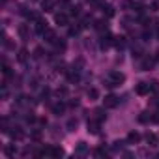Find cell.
Listing matches in <instances>:
<instances>
[{
    "label": "cell",
    "mask_w": 159,
    "mask_h": 159,
    "mask_svg": "<svg viewBox=\"0 0 159 159\" xmlns=\"http://www.w3.org/2000/svg\"><path fill=\"white\" fill-rule=\"evenodd\" d=\"M26 58H28V51H26V49H21L19 54H17V60H19V62H26Z\"/></svg>",
    "instance_id": "cell-20"
},
{
    "label": "cell",
    "mask_w": 159,
    "mask_h": 159,
    "mask_svg": "<svg viewBox=\"0 0 159 159\" xmlns=\"http://www.w3.org/2000/svg\"><path fill=\"white\" fill-rule=\"evenodd\" d=\"M77 125H79L77 118H69L67 120V131H77Z\"/></svg>",
    "instance_id": "cell-18"
},
{
    "label": "cell",
    "mask_w": 159,
    "mask_h": 159,
    "mask_svg": "<svg viewBox=\"0 0 159 159\" xmlns=\"http://www.w3.org/2000/svg\"><path fill=\"white\" fill-rule=\"evenodd\" d=\"M122 83H125V75L120 73V71H111L109 81H107V86H109V88H116V86H120Z\"/></svg>",
    "instance_id": "cell-1"
},
{
    "label": "cell",
    "mask_w": 159,
    "mask_h": 159,
    "mask_svg": "<svg viewBox=\"0 0 159 159\" xmlns=\"http://www.w3.org/2000/svg\"><path fill=\"white\" fill-rule=\"evenodd\" d=\"M69 13H71L73 17H77L79 13H81V8H77V6H75V8H71V11H69Z\"/></svg>",
    "instance_id": "cell-30"
},
{
    "label": "cell",
    "mask_w": 159,
    "mask_h": 159,
    "mask_svg": "<svg viewBox=\"0 0 159 159\" xmlns=\"http://www.w3.org/2000/svg\"><path fill=\"white\" fill-rule=\"evenodd\" d=\"M8 135L13 139V140H23L25 139V131L19 127V125H15V127H11V131H8Z\"/></svg>",
    "instance_id": "cell-3"
},
{
    "label": "cell",
    "mask_w": 159,
    "mask_h": 159,
    "mask_svg": "<svg viewBox=\"0 0 159 159\" xmlns=\"http://www.w3.org/2000/svg\"><path fill=\"white\" fill-rule=\"evenodd\" d=\"M4 152H6V155H8V157H13V155L17 153V148H15V146H6V148H4Z\"/></svg>",
    "instance_id": "cell-22"
},
{
    "label": "cell",
    "mask_w": 159,
    "mask_h": 159,
    "mask_svg": "<svg viewBox=\"0 0 159 159\" xmlns=\"http://www.w3.org/2000/svg\"><path fill=\"white\" fill-rule=\"evenodd\" d=\"M41 36L45 38V41H47V43H54V41L58 39V38H56V34H54V30H51V28H49V30H45Z\"/></svg>",
    "instance_id": "cell-8"
},
{
    "label": "cell",
    "mask_w": 159,
    "mask_h": 159,
    "mask_svg": "<svg viewBox=\"0 0 159 159\" xmlns=\"http://www.w3.org/2000/svg\"><path fill=\"white\" fill-rule=\"evenodd\" d=\"M96 155H98V157H105V155H107V152H105L103 148H98V150H96Z\"/></svg>",
    "instance_id": "cell-29"
},
{
    "label": "cell",
    "mask_w": 159,
    "mask_h": 159,
    "mask_svg": "<svg viewBox=\"0 0 159 159\" xmlns=\"http://www.w3.org/2000/svg\"><path fill=\"white\" fill-rule=\"evenodd\" d=\"M2 73H4L6 77H10V75H11V67H10L8 64H4V66H2Z\"/></svg>",
    "instance_id": "cell-26"
},
{
    "label": "cell",
    "mask_w": 159,
    "mask_h": 159,
    "mask_svg": "<svg viewBox=\"0 0 159 159\" xmlns=\"http://www.w3.org/2000/svg\"><path fill=\"white\" fill-rule=\"evenodd\" d=\"M155 60H159V49L155 51Z\"/></svg>",
    "instance_id": "cell-38"
},
{
    "label": "cell",
    "mask_w": 159,
    "mask_h": 159,
    "mask_svg": "<svg viewBox=\"0 0 159 159\" xmlns=\"http://www.w3.org/2000/svg\"><path fill=\"white\" fill-rule=\"evenodd\" d=\"M118 103H120V99L116 98V96H105V99H103V107L105 109H114V107H118Z\"/></svg>",
    "instance_id": "cell-2"
},
{
    "label": "cell",
    "mask_w": 159,
    "mask_h": 159,
    "mask_svg": "<svg viewBox=\"0 0 159 159\" xmlns=\"http://www.w3.org/2000/svg\"><path fill=\"white\" fill-rule=\"evenodd\" d=\"M49 155H52V157H62V155H64V150H62L60 146H49Z\"/></svg>",
    "instance_id": "cell-10"
},
{
    "label": "cell",
    "mask_w": 159,
    "mask_h": 159,
    "mask_svg": "<svg viewBox=\"0 0 159 159\" xmlns=\"http://www.w3.org/2000/svg\"><path fill=\"white\" fill-rule=\"evenodd\" d=\"M54 23H56L58 26H67V25H69L67 13H56V15H54Z\"/></svg>",
    "instance_id": "cell-4"
},
{
    "label": "cell",
    "mask_w": 159,
    "mask_h": 159,
    "mask_svg": "<svg viewBox=\"0 0 159 159\" xmlns=\"http://www.w3.org/2000/svg\"><path fill=\"white\" fill-rule=\"evenodd\" d=\"M99 127H101V120H88V133L98 135Z\"/></svg>",
    "instance_id": "cell-5"
},
{
    "label": "cell",
    "mask_w": 159,
    "mask_h": 159,
    "mask_svg": "<svg viewBox=\"0 0 159 159\" xmlns=\"http://www.w3.org/2000/svg\"><path fill=\"white\" fill-rule=\"evenodd\" d=\"M135 92H137L139 96H148V94H150V84H148V83H139L137 88H135Z\"/></svg>",
    "instance_id": "cell-6"
},
{
    "label": "cell",
    "mask_w": 159,
    "mask_h": 159,
    "mask_svg": "<svg viewBox=\"0 0 159 159\" xmlns=\"http://www.w3.org/2000/svg\"><path fill=\"white\" fill-rule=\"evenodd\" d=\"M139 122H140V124H148V122H152V114H148V112H142V114L139 116Z\"/></svg>",
    "instance_id": "cell-21"
},
{
    "label": "cell",
    "mask_w": 159,
    "mask_h": 159,
    "mask_svg": "<svg viewBox=\"0 0 159 159\" xmlns=\"http://www.w3.org/2000/svg\"><path fill=\"white\" fill-rule=\"evenodd\" d=\"M124 39H125V38H114V45H116V47H120V49H122V47H124V45H125V41H124Z\"/></svg>",
    "instance_id": "cell-24"
},
{
    "label": "cell",
    "mask_w": 159,
    "mask_h": 159,
    "mask_svg": "<svg viewBox=\"0 0 159 159\" xmlns=\"http://www.w3.org/2000/svg\"><path fill=\"white\" fill-rule=\"evenodd\" d=\"M54 45H56V49H60V51H64V49H66V41H62V39H56V41H54Z\"/></svg>",
    "instance_id": "cell-25"
},
{
    "label": "cell",
    "mask_w": 159,
    "mask_h": 159,
    "mask_svg": "<svg viewBox=\"0 0 159 159\" xmlns=\"http://www.w3.org/2000/svg\"><path fill=\"white\" fill-rule=\"evenodd\" d=\"M96 114H98V120H105V114H103V109H98V111H96Z\"/></svg>",
    "instance_id": "cell-31"
},
{
    "label": "cell",
    "mask_w": 159,
    "mask_h": 159,
    "mask_svg": "<svg viewBox=\"0 0 159 159\" xmlns=\"http://www.w3.org/2000/svg\"><path fill=\"white\" fill-rule=\"evenodd\" d=\"M17 34L21 36V39H26V38H28V26H26V25H19Z\"/></svg>",
    "instance_id": "cell-13"
},
{
    "label": "cell",
    "mask_w": 159,
    "mask_h": 159,
    "mask_svg": "<svg viewBox=\"0 0 159 159\" xmlns=\"http://www.w3.org/2000/svg\"><path fill=\"white\" fill-rule=\"evenodd\" d=\"M157 8H159V4H157V2H152V10L157 11Z\"/></svg>",
    "instance_id": "cell-37"
},
{
    "label": "cell",
    "mask_w": 159,
    "mask_h": 159,
    "mask_svg": "<svg viewBox=\"0 0 159 159\" xmlns=\"http://www.w3.org/2000/svg\"><path fill=\"white\" fill-rule=\"evenodd\" d=\"M94 28H96L98 32H107V23H105V21H96Z\"/></svg>",
    "instance_id": "cell-19"
},
{
    "label": "cell",
    "mask_w": 159,
    "mask_h": 159,
    "mask_svg": "<svg viewBox=\"0 0 159 159\" xmlns=\"http://www.w3.org/2000/svg\"><path fill=\"white\" fill-rule=\"evenodd\" d=\"M150 36H152V34H150L148 30H144V34H142V39H144V41H148V39H150Z\"/></svg>",
    "instance_id": "cell-34"
},
{
    "label": "cell",
    "mask_w": 159,
    "mask_h": 159,
    "mask_svg": "<svg viewBox=\"0 0 159 159\" xmlns=\"http://www.w3.org/2000/svg\"><path fill=\"white\" fill-rule=\"evenodd\" d=\"M84 150H86V142H79V148H77V152H79V153H83Z\"/></svg>",
    "instance_id": "cell-28"
},
{
    "label": "cell",
    "mask_w": 159,
    "mask_h": 159,
    "mask_svg": "<svg viewBox=\"0 0 159 159\" xmlns=\"http://www.w3.org/2000/svg\"><path fill=\"white\" fill-rule=\"evenodd\" d=\"M51 109H52V114H56V116H60V114L64 112V109H66V107H64V103H54V105H52Z\"/></svg>",
    "instance_id": "cell-15"
},
{
    "label": "cell",
    "mask_w": 159,
    "mask_h": 159,
    "mask_svg": "<svg viewBox=\"0 0 159 159\" xmlns=\"http://www.w3.org/2000/svg\"><path fill=\"white\" fill-rule=\"evenodd\" d=\"M146 142H148L150 148H155V146L159 144V137H157L155 133H148V135H146Z\"/></svg>",
    "instance_id": "cell-7"
},
{
    "label": "cell",
    "mask_w": 159,
    "mask_h": 159,
    "mask_svg": "<svg viewBox=\"0 0 159 159\" xmlns=\"http://www.w3.org/2000/svg\"><path fill=\"white\" fill-rule=\"evenodd\" d=\"M140 140V135L137 133V131H131L129 135H127V142H131V144H137Z\"/></svg>",
    "instance_id": "cell-16"
},
{
    "label": "cell",
    "mask_w": 159,
    "mask_h": 159,
    "mask_svg": "<svg viewBox=\"0 0 159 159\" xmlns=\"http://www.w3.org/2000/svg\"><path fill=\"white\" fill-rule=\"evenodd\" d=\"M112 43H114V38H112L111 34H107V38H105V36L101 38V49H109Z\"/></svg>",
    "instance_id": "cell-9"
},
{
    "label": "cell",
    "mask_w": 159,
    "mask_h": 159,
    "mask_svg": "<svg viewBox=\"0 0 159 159\" xmlns=\"http://www.w3.org/2000/svg\"><path fill=\"white\" fill-rule=\"evenodd\" d=\"M153 62H155V58H150V56H146L144 60H142V71H148V69H152V66H153Z\"/></svg>",
    "instance_id": "cell-12"
},
{
    "label": "cell",
    "mask_w": 159,
    "mask_h": 159,
    "mask_svg": "<svg viewBox=\"0 0 159 159\" xmlns=\"http://www.w3.org/2000/svg\"><path fill=\"white\" fill-rule=\"evenodd\" d=\"M67 77H69V81H77V79H79L77 73H67Z\"/></svg>",
    "instance_id": "cell-33"
},
{
    "label": "cell",
    "mask_w": 159,
    "mask_h": 159,
    "mask_svg": "<svg viewBox=\"0 0 159 159\" xmlns=\"http://www.w3.org/2000/svg\"><path fill=\"white\" fill-rule=\"evenodd\" d=\"M26 122H30V124H32V122H36V116H34V114H30V116H26Z\"/></svg>",
    "instance_id": "cell-36"
},
{
    "label": "cell",
    "mask_w": 159,
    "mask_h": 159,
    "mask_svg": "<svg viewBox=\"0 0 159 159\" xmlns=\"http://www.w3.org/2000/svg\"><path fill=\"white\" fill-rule=\"evenodd\" d=\"M32 139H34V140H39V139H41V131H34V133H32Z\"/></svg>",
    "instance_id": "cell-32"
},
{
    "label": "cell",
    "mask_w": 159,
    "mask_h": 159,
    "mask_svg": "<svg viewBox=\"0 0 159 159\" xmlns=\"http://www.w3.org/2000/svg\"><path fill=\"white\" fill-rule=\"evenodd\" d=\"M56 96H60V98H64V96H67V88H66V86H62V88H58V90H56Z\"/></svg>",
    "instance_id": "cell-27"
},
{
    "label": "cell",
    "mask_w": 159,
    "mask_h": 159,
    "mask_svg": "<svg viewBox=\"0 0 159 159\" xmlns=\"http://www.w3.org/2000/svg\"><path fill=\"white\" fill-rule=\"evenodd\" d=\"M101 10H103V13H105L107 17H114V8H112V6H109V4H101Z\"/></svg>",
    "instance_id": "cell-14"
},
{
    "label": "cell",
    "mask_w": 159,
    "mask_h": 159,
    "mask_svg": "<svg viewBox=\"0 0 159 159\" xmlns=\"http://www.w3.org/2000/svg\"><path fill=\"white\" fill-rule=\"evenodd\" d=\"M148 84H150V92L159 94V81H152V83H148Z\"/></svg>",
    "instance_id": "cell-23"
},
{
    "label": "cell",
    "mask_w": 159,
    "mask_h": 159,
    "mask_svg": "<svg viewBox=\"0 0 159 159\" xmlns=\"http://www.w3.org/2000/svg\"><path fill=\"white\" fill-rule=\"evenodd\" d=\"M88 99H90V101L99 99V90H98V88H90V90H88Z\"/></svg>",
    "instance_id": "cell-17"
},
{
    "label": "cell",
    "mask_w": 159,
    "mask_h": 159,
    "mask_svg": "<svg viewBox=\"0 0 159 159\" xmlns=\"http://www.w3.org/2000/svg\"><path fill=\"white\" fill-rule=\"evenodd\" d=\"M36 30H38L39 34H43L45 30H49V26H47V21H43V19H38V21H36Z\"/></svg>",
    "instance_id": "cell-11"
},
{
    "label": "cell",
    "mask_w": 159,
    "mask_h": 159,
    "mask_svg": "<svg viewBox=\"0 0 159 159\" xmlns=\"http://www.w3.org/2000/svg\"><path fill=\"white\" fill-rule=\"evenodd\" d=\"M41 52H43V51H41V47H38V49L34 51V56H36V58H39V56H41Z\"/></svg>",
    "instance_id": "cell-35"
}]
</instances>
